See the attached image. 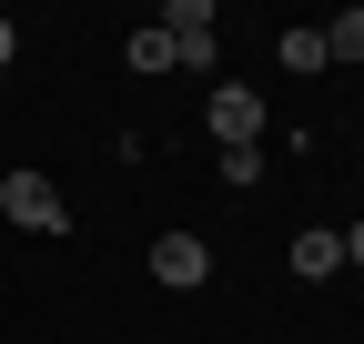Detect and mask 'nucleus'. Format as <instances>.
Listing matches in <instances>:
<instances>
[{
  "mask_svg": "<svg viewBox=\"0 0 364 344\" xmlns=\"http://www.w3.org/2000/svg\"><path fill=\"white\" fill-rule=\"evenodd\" d=\"M0 213H11L21 233H71V203L51 172H0Z\"/></svg>",
  "mask_w": 364,
  "mask_h": 344,
  "instance_id": "1",
  "label": "nucleus"
},
{
  "mask_svg": "<svg viewBox=\"0 0 364 344\" xmlns=\"http://www.w3.org/2000/svg\"><path fill=\"white\" fill-rule=\"evenodd\" d=\"M203 122H213V142H223V152H263V102L243 92V81H223V92L203 102Z\"/></svg>",
  "mask_w": 364,
  "mask_h": 344,
  "instance_id": "2",
  "label": "nucleus"
},
{
  "mask_svg": "<svg viewBox=\"0 0 364 344\" xmlns=\"http://www.w3.org/2000/svg\"><path fill=\"white\" fill-rule=\"evenodd\" d=\"M152 31L172 41V61H182V71H213V0H172Z\"/></svg>",
  "mask_w": 364,
  "mask_h": 344,
  "instance_id": "3",
  "label": "nucleus"
},
{
  "mask_svg": "<svg viewBox=\"0 0 364 344\" xmlns=\"http://www.w3.org/2000/svg\"><path fill=\"white\" fill-rule=\"evenodd\" d=\"M203 274H213V253H203V233H162V243H152V284H162V294H193Z\"/></svg>",
  "mask_w": 364,
  "mask_h": 344,
  "instance_id": "4",
  "label": "nucleus"
},
{
  "mask_svg": "<svg viewBox=\"0 0 364 344\" xmlns=\"http://www.w3.org/2000/svg\"><path fill=\"white\" fill-rule=\"evenodd\" d=\"M344 264V233H324V223H314V233H294V274L314 284V274H334Z\"/></svg>",
  "mask_w": 364,
  "mask_h": 344,
  "instance_id": "5",
  "label": "nucleus"
},
{
  "mask_svg": "<svg viewBox=\"0 0 364 344\" xmlns=\"http://www.w3.org/2000/svg\"><path fill=\"white\" fill-rule=\"evenodd\" d=\"M273 61H284V71H324L334 51H324V31H284V41H273Z\"/></svg>",
  "mask_w": 364,
  "mask_h": 344,
  "instance_id": "6",
  "label": "nucleus"
},
{
  "mask_svg": "<svg viewBox=\"0 0 364 344\" xmlns=\"http://www.w3.org/2000/svg\"><path fill=\"white\" fill-rule=\"evenodd\" d=\"M324 51H334V61H364V11H334V21H324Z\"/></svg>",
  "mask_w": 364,
  "mask_h": 344,
  "instance_id": "7",
  "label": "nucleus"
},
{
  "mask_svg": "<svg viewBox=\"0 0 364 344\" xmlns=\"http://www.w3.org/2000/svg\"><path fill=\"white\" fill-rule=\"evenodd\" d=\"M122 61H132V71H172V41H162V31H132Z\"/></svg>",
  "mask_w": 364,
  "mask_h": 344,
  "instance_id": "8",
  "label": "nucleus"
},
{
  "mask_svg": "<svg viewBox=\"0 0 364 344\" xmlns=\"http://www.w3.org/2000/svg\"><path fill=\"white\" fill-rule=\"evenodd\" d=\"M11 51H21V31H11V21H0V71H11Z\"/></svg>",
  "mask_w": 364,
  "mask_h": 344,
  "instance_id": "9",
  "label": "nucleus"
},
{
  "mask_svg": "<svg viewBox=\"0 0 364 344\" xmlns=\"http://www.w3.org/2000/svg\"><path fill=\"white\" fill-rule=\"evenodd\" d=\"M344 264H364V223H354V233H344Z\"/></svg>",
  "mask_w": 364,
  "mask_h": 344,
  "instance_id": "10",
  "label": "nucleus"
}]
</instances>
